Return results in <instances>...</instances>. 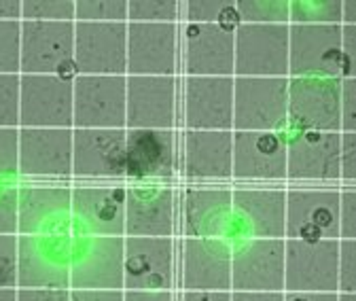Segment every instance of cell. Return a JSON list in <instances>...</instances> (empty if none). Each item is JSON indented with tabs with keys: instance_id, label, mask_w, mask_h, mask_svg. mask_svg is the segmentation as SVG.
Here are the masks:
<instances>
[{
	"instance_id": "cell-3",
	"label": "cell",
	"mask_w": 356,
	"mask_h": 301,
	"mask_svg": "<svg viewBox=\"0 0 356 301\" xmlns=\"http://www.w3.org/2000/svg\"><path fill=\"white\" fill-rule=\"evenodd\" d=\"M181 127V79L127 76L125 130H176Z\"/></svg>"
},
{
	"instance_id": "cell-24",
	"label": "cell",
	"mask_w": 356,
	"mask_h": 301,
	"mask_svg": "<svg viewBox=\"0 0 356 301\" xmlns=\"http://www.w3.org/2000/svg\"><path fill=\"white\" fill-rule=\"evenodd\" d=\"M125 179L172 183L178 177L181 134L176 130H125Z\"/></svg>"
},
{
	"instance_id": "cell-17",
	"label": "cell",
	"mask_w": 356,
	"mask_h": 301,
	"mask_svg": "<svg viewBox=\"0 0 356 301\" xmlns=\"http://www.w3.org/2000/svg\"><path fill=\"white\" fill-rule=\"evenodd\" d=\"M234 202L227 185H189L178 197V231L183 238H218L229 242Z\"/></svg>"
},
{
	"instance_id": "cell-27",
	"label": "cell",
	"mask_w": 356,
	"mask_h": 301,
	"mask_svg": "<svg viewBox=\"0 0 356 301\" xmlns=\"http://www.w3.org/2000/svg\"><path fill=\"white\" fill-rule=\"evenodd\" d=\"M72 231L70 185H19L17 195V236Z\"/></svg>"
},
{
	"instance_id": "cell-13",
	"label": "cell",
	"mask_w": 356,
	"mask_h": 301,
	"mask_svg": "<svg viewBox=\"0 0 356 301\" xmlns=\"http://www.w3.org/2000/svg\"><path fill=\"white\" fill-rule=\"evenodd\" d=\"M178 197L172 183L125 185V236L176 238Z\"/></svg>"
},
{
	"instance_id": "cell-9",
	"label": "cell",
	"mask_w": 356,
	"mask_h": 301,
	"mask_svg": "<svg viewBox=\"0 0 356 301\" xmlns=\"http://www.w3.org/2000/svg\"><path fill=\"white\" fill-rule=\"evenodd\" d=\"M127 76L72 79V130H125Z\"/></svg>"
},
{
	"instance_id": "cell-18",
	"label": "cell",
	"mask_w": 356,
	"mask_h": 301,
	"mask_svg": "<svg viewBox=\"0 0 356 301\" xmlns=\"http://www.w3.org/2000/svg\"><path fill=\"white\" fill-rule=\"evenodd\" d=\"M74 70L92 76H127V24L74 22Z\"/></svg>"
},
{
	"instance_id": "cell-49",
	"label": "cell",
	"mask_w": 356,
	"mask_h": 301,
	"mask_svg": "<svg viewBox=\"0 0 356 301\" xmlns=\"http://www.w3.org/2000/svg\"><path fill=\"white\" fill-rule=\"evenodd\" d=\"M181 301H232V291H181Z\"/></svg>"
},
{
	"instance_id": "cell-46",
	"label": "cell",
	"mask_w": 356,
	"mask_h": 301,
	"mask_svg": "<svg viewBox=\"0 0 356 301\" xmlns=\"http://www.w3.org/2000/svg\"><path fill=\"white\" fill-rule=\"evenodd\" d=\"M17 301H70L68 288H17Z\"/></svg>"
},
{
	"instance_id": "cell-45",
	"label": "cell",
	"mask_w": 356,
	"mask_h": 301,
	"mask_svg": "<svg viewBox=\"0 0 356 301\" xmlns=\"http://www.w3.org/2000/svg\"><path fill=\"white\" fill-rule=\"evenodd\" d=\"M356 79H341V132L356 130Z\"/></svg>"
},
{
	"instance_id": "cell-42",
	"label": "cell",
	"mask_w": 356,
	"mask_h": 301,
	"mask_svg": "<svg viewBox=\"0 0 356 301\" xmlns=\"http://www.w3.org/2000/svg\"><path fill=\"white\" fill-rule=\"evenodd\" d=\"M17 195L19 185L0 181V234L17 236Z\"/></svg>"
},
{
	"instance_id": "cell-34",
	"label": "cell",
	"mask_w": 356,
	"mask_h": 301,
	"mask_svg": "<svg viewBox=\"0 0 356 301\" xmlns=\"http://www.w3.org/2000/svg\"><path fill=\"white\" fill-rule=\"evenodd\" d=\"M240 24H289V0H236Z\"/></svg>"
},
{
	"instance_id": "cell-33",
	"label": "cell",
	"mask_w": 356,
	"mask_h": 301,
	"mask_svg": "<svg viewBox=\"0 0 356 301\" xmlns=\"http://www.w3.org/2000/svg\"><path fill=\"white\" fill-rule=\"evenodd\" d=\"M127 24H181L178 0H127Z\"/></svg>"
},
{
	"instance_id": "cell-26",
	"label": "cell",
	"mask_w": 356,
	"mask_h": 301,
	"mask_svg": "<svg viewBox=\"0 0 356 301\" xmlns=\"http://www.w3.org/2000/svg\"><path fill=\"white\" fill-rule=\"evenodd\" d=\"M125 130H72V179L123 181Z\"/></svg>"
},
{
	"instance_id": "cell-36",
	"label": "cell",
	"mask_w": 356,
	"mask_h": 301,
	"mask_svg": "<svg viewBox=\"0 0 356 301\" xmlns=\"http://www.w3.org/2000/svg\"><path fill=\"white\" fill-rule=\"evenodd\" d=\"M22 22H74V0H22Z\"/></svg>"
},
{
	"instance_id": "cell-8",
	"label": "cell",
	"mask_w": 356,
	"mask_h": 301,
	"mask_svg": "<svg viewBox=\"0 0 356 301\" xmlns=\"http://www.w3.org/2000/svg\"><path fill=\"white\" fill-rule=\"evenodd\" d=\"M181 127L234 132V76H183Z\"/></svg>"
},
{
	"instance_id": "cell-48",
	"label": "cell",
	"mask_w": 356,
	"mask_h": 301,
	"mask_svg": "<svg viewBox=\"0 0 356 301\" xmlns=\"http://www.w3.org/2000/svg\"><path fill=\"white\" fill-rule=\"evenodd\" d=\"M70 301H123V291H70Z\"/></svg>"
},
{
	"instance_id": "cell-1",
	"label": "cell",
	"mask_w": 356,
	"mask_h": 301,
	"mask_svg": "<svg viewBox=\"0 0 356 301\" xmlns=\"http://www.w3.org/2000/svg\"><path fill=\"white\" fill-rule=\"evenodd\" d=\"M74 231L17 236L15 288H68Z\"/></svg>"
},
{
	"instance_id": "cell-50",
	"label": "cell",
	"mask_w": 356,
	"mask_h": 301,
	"mask_svg": "<svg viewBox=\"0 0 356 301\" xmlns=\"http://www.w3.org/2000/svg\"><path fill=\"white\" fill-rule=\"evenodd\" d=\"M232 301H284L282 293H248V291H232Z\"/></svg>"
},
{
	"instance_id": "cell-43",
	"label": "cell",
	"mask_w": 356,
	"mask_h": 301,
	"mask_svg": "<svg viewBox=\"0 0 356 301\" xmlns=\"http://www.w3.org/2000/svg\"><path fill=\"white\" fill-rule=\"evenodd\" d=\"M339 240H356V191L339 187Z\"/></svg>"
},
{
	"instance_id": "cell-52",
	"label": "cell",
	"mask_w": 356,
	"mask_h": 301,
	"mask_svg": "<svg viewBox=\"0 0 356 301\" xmlns=\"http://www.w3.org/2000/svg\"><path fill=\"white\" fill-rule=\"evenodd\" d=\"M284 301H337V293H284Z\"/></svg>"
},
{
	"instance_id": "cell-4",
	"label": "cell",
	"mask_w": 356,
	"mask_h": 301,
	"mask_svg": "<svg viewBox=\"0 0 356 301\" xmlns=\"http://www.w3.org/2000/svg\"><path fill=\"white\" fill-rule=\"evenodd\" d=\"M176 238L123 236V291H176Z\"/></svg>"
},
{
	"instance_id": "cell-41",
	"label": "cell",
	"mask_w": 356,
	"mask_h": 301,
	"mask_svg": "<svg viewBox=\"0 0 356 301\" xmlns=\"http://www.w3.org/2000/svg\"><path fill=\"white\" fill-rule=\"evenodd\" d=\"M17 282V236L0 234V288H15Z\"/></svg>"
},
{
	"instance_id": "cell-28",
	"label": "cell",
	"mask_w": 356,
	"mask_h": 301,
	"mask_svg": "<svg viewBox=\"0 0 356 301\" xmlns=\"http://www.w3.org/2000/svg\"><path fill=\"white\" fill-rule=\"evenodd\" d=\"M178 177L185 181H232V132L183 130Z\"/></svg>"
},
{
	"instance_id": "cell-39",
	"label": "cell",
	"mask_w": 356,
	"mask_h": 301,
	"mask_svg": "<svg viewBox=\"0 0 356 301\" xmlns=\"http://www.w3.org/2000/svg\"><path fill=\"white\" fill-rule=\"evenodd\" d=\"M356 291V240H339L337 248V293Z\"/></svg>"
},
{
	"instance_id": "cell-16",
	"label": "cell",
	"mask_w": 356,
	"mask_h": 301,
	"mask_svg": "<svg viewBox=\"0 0 356 301\" xmlns=\"http://www.w3.org/2000/svg\"><path fill=\"white\" fill-rule=\"evenodd\" d=\"M70 217L79 236H125V185H70Z\"/></svg>"
},
{
	"instance_id": "cell-47",
	"label": "cell",
	"mask_w": 356,
	"mask_h": 301,
	"mask_svg": "<svg viewBox=\"0 0 356 301\" xmlns=\"http://www.w3.org/2000/svg\"><path fill=\"white\" fill-rule=\"evenodd\" d=\"M123 301H181L176 291H123Z\"/></svg>"
},
{
	"instance_id": "cell-25",
	"label": "cell",
	"mask_w": 356,
	"mask_h": 301,
	"mask_svg": "<svg viewBox=\"0 0 356 301\" xmlns=\"http://www.w3.org/2000/svg\"><path fill=\"white\" fill-rule=\"evenodd\" d=\"M183 76H234V32L216 24L181 26Z\"/></svg>"
},
{
	"instance_id": "cell-6",
	"label": "cell",
	"mask_w": 356,
	"mask_h": 301,
	"mask_svg": "<svg viewBox=\"0 0 356 301\" xmlns=\"http://www.w3.org/2000/svg\"><path fill=\"white\" fill-rule=\"evenodd\" d=\"M289 119V79L234 76V132H276Z\"/></svg>"
},
{
	"instance_id": "cell-38",
	"label": "cell",
	"mask_w": 356,
	"mask_h": 301,
	"mask_svg": "<svg viewBox=\"0 0 356 301\" xmlns=\"http://www.w3.org/2000/svg\"><path fill=\"white\" fill-rule=\"evenodd\" d=\"M0 127H19V74H0Z\"/></svg>"
},
{
	"instance_id": "cell-2",
	"label": "cell",
	"mask_w": 356,
	"mask_h": 301,
	"mask_svg": "<svg viewBox=\"0 0 356 301\" xmlns=\"http://www.w3.org/2000/svg\"><path fill=\"white\" fill-rule=\"evenodd\" d=\"M234 76L289 79V24H240L234 30Z\"/></svg>"
},
{
	"instance_id": "cell-19",
	"label": "cell",
	"mask_w": 356,
	"mask_h": 301,
	"mask_svg": "<svg viewBox=\"0 0 356 301\" xmlns=\"http://www.w3.org/2000/svg\"><path fill=\"white\" fill-rule=\"evenodd\" d=\"M339 240H284V293H337Z\"/></svg>"
},
{
	"instance_id": "cell-51",
	"label": "cell",
	"mask_w": 356,
	"mask_h": 301,
	"mask_svg": "<svg viewBox=\"0 0 356 301\" xmlns=\"http://www.w3.org/2000/svg\"><path fill=\"white\" fill-rule=\"evenodd\" d=\"M0 22H22V0H0Z\"/></svg>"
},
{
	"instance_id": "cell-14",
	"label": "cell",
	"mask_w": 356,
	"mask_h": 301,
	"mask_svg": "<svg viewBox=\"0 0 356 301\" xmlns=\"http://www.w3.org/2000/svg\"><path fill=\"white\" fill-rule=\"evenodd\" d=\"M232 181L257 187L286 183V140L278 132H232Z\"/></svg>"
},
{
	"instance_id": "cell-7",
	"label": "cell",
	"mask_w": 356,
	"mask_h": 301,
	"mask_svg": "<svg viewBox=\"0 0 356 301\" xmlns=\"http://www.w3.org/2000/svg\"><path fill=\"white\" fill-rule=\"evenodd\" d=\"M284 240H339V187H286Z\"/></svg>"
},
{
	"instance_id": "cell-54",
	"label": "cell",
	"mask_w": 356,
	"mask_h": 301,
	"mask_svg": "<svg viewBox=\"0 0 356 301\" xmlns=\"http://www.w3.org/2000/svg\"><path fill=\"white\" fill-rule=\"evenodd\" d=\"M0 301H17V288H0Z\"/></svg>"
},
{
	"instance_id": "cell-12",
	"label": "cell",
	"mask_w": 356,
	"mask_h": 301,
	"mask_svg": "<svg viewBox=\"0 0 356 301\" xmlns=\"http://www.w3.org/2000/svg\"><path fill=\"white\" fill-rule=\"evenodd\" d=\"M70 291H123V236L74 234Z\"/></svg>"
},
{
	"instance_id": "cell-30",
	"label": "cell",
	"mask_w": 356,
	"mask_h": 301,
	"mask_svg": "<svg viewBox=\"0 0 356 301\" xmlns=\"http://www.w3.org/2000/svg\"><path fill=\"white\" fill-rule=\"evenodd\" d=\"M234 217L242 227V240L272 238L284 240L286 189L284 187H242L232 189Z\"/></svg>"
},
{
	"instance_id": "cell-23",
	"label": "cell",
	"mask_w": 356,
	"mask_h": 301,
	"mask_svg": "<svg viewBox=\"0 0 356 301\" xmlns=\"http://www.w3.org/2000/svg\"><path fill=\"white\" fill-rule=\"evenodd\" d=\"M232 291L282 293L284 240L248 238L232 248Z\"/></svg>"
},
{
	"instance_id": "cell-11",
	"label": "cell",
	"mask_w": 356,
	"mask_h": 301,
	"mask_svg": "<svg viewBox=\"0 0 356 301\" xmlns=\"http://www.w3.org/2000/svg\"><path fill=\"white\" fill-rule=\"evenodd\" d=\"M341 132H301L286 143L289 187H341Z\"/></svg>"
},
{
	"instance_id": "cell-29",
	"label": "cell",
	"mask_w": 356,
	"mask_h": 301,
	"mask_svg": "<svg viewBox=\"0 0 356 301\" xmlns=\"http://www.w3.org/2000/svg\"><path fill=\"white\" fill-rule=\"evenodd\" d=\"M19 174L28 179H72V130H19Z\"/></svg>"
},
{
	"instance_id": "cell-32",
	"label": "cell",
	"mask_w": 356,
	"mask_h": 301,
	"mask_svg": "<svg viewBox=\"0 0 356 301\" xmlns=\"http://www.w3.org/2000/svg\"><path fill=\"white\" fill-rule=\"evenodd\" d=\"M289 26H341V0H289Z\"/></svg>"
},
{
	"instance_id": "cell-31",
	"label": "cell",
	"mask_w": 356,
	"mask_h": 301,
	"mask_svg": "<svg viewBox=\"0 0 356 301\" xmlns=\"http://www.w3.org/2000/svg\"><path fill=\"white\" fill-rule=\"evenodd\" d=\"M181 19L185 24H216L232 32L240 26L236 0H187L181 3Z\"/></svg>"
},
{
	"instance_id": "cell-35",
	"label": "cell",
	"mask_w": 356,
	"mask_h": 301,
	"mask_svg": "<svg viewBox=\"0 0 356 301\" xmlns=\"http://www.w3.org/2000/svg\"><path fill=\"white\" fill-rule=\"evenodd\" d=\"M74 22L127 24V0H74Z\"/></svg>"
},
{
	"instance_id": "cell-10",
	"label": "cell",
	"mask_w": 356,
	"mask_h": 301,
	"mask_svg": "<svg viewBox=\"0 0 356 301\" xmlns=\"http://www.w3.org/2000/svg\"><path fill=\"white\" fill-rule=\"evenodd\" d=\"M72 130V79L19 74V130Z\"/></svg>"
},
{
	"instance_id": "cell-20",
	"label": "cell",
	"mask_w": 356,
	"mask_h": 301,
	"mask_svg": "<svg viewBox=\"0 0 356 301\" xmlns=\"http://www.w3.org/2000/svg\"><path fill=\"white\" fill-rule=\"evenodd\" d=\"M289 119L301 132H341V79H289Z\"/></svg>"
},
{
	"instance_id": "cell-5",
	"label": "cell",
	"mask_w": 356,
	"mask_h": 301,
	"mask_svg": "<svg viewBox=\"0 0 356 301\" xmlns=\"http://www.w3.org/2000/svg\"><path fill=\"white\" fill-rule=\"evenodd\" d=\"M74 22H22L19 74L74 79Z\"/></svg>"
},
{
	"instance_id": "cell-37",
	"label": "cell",
	"mask_w": 356,
	"mask_h": 301,
	"mask_svg": "<svg viewBox=\"0 0 356 301\" xmlns=\"http://www.w3.org/2000/svg\"><path fill=\"white\" fill-rule=\"evenodd\" d=\"M22 22H0V74H19Z\"/></svg>"
},
{
	"instance_id": "cell-21",
	"label": "cell",
	"mask_w": 356,
	"mask_h": 301,
	"mask_svg": "<svg viewBox=\"0 0 356 301\" xmlns=\"http://www.w3.org/2000/svg\"><path fill=\"white\" fill-rule=\"evenodd\" d=\"M232 244L218 238H181L178 288L232 291Z\"/></svg>"
},
{
	"instance_id": "cell-44",
	"label": "cell",
	"mask_w": 356,
	"mask_h": 301,
	"mask_svg": "<svg viewBox=\"0 0 356 301\" xmlns=\"http://www.w3.org/2000/svg\"><path fill=\"white\" fill-rule=\"evenodd\" d=\"M339 177H341V185L354 187V179H356V134L354 132H341Z\"/></svg>"
},
{
	"instance_id": "cell-55",
	"label": "cell",
	"mask_w": 356,
	"mask_h": 301,
	"mask_svg": "<svg viewBox=\"0 0 356 301\" xmlns=\"http://www.w3.org/2000/svg\"><path fill=\"white\" fill-rule=\"evenodd\" d=\"M337 301H356L354 293H337Z\"/></svg>"
},
{
	"instance_id": "cell-22",
	"label": "cell",
	"mask_w": 356,
	"mask_h": 301,
	"mask_svg": "<svg viewBox=\"0 0 356 301\" xmlns=\"http://www.w3.org/2000/svg\"><path fill=\"white\" fill-rule=\"evenodd\" d=\"M343 76L341 26H289V79Z\"/></svg>"
},
{
	"instance_id": "cell-15",
	"label": "cell",
	"mask_w": 356,
	"mask_h": 301,
	"mask_svg": "<svg viewBox=\"0 0 356 301\" xmlns=\"http://www.w3.org/2000/svg\"><path fill=\"white\" fill-rule=\"evenodd\" d=\"M181 74V24H127V76Z\"/></svg>"
},
{
	"instance_id": "cell-53",
	"label": "cell",
	"mask_w": 356,
	"mask_h": 301,
	"mask_svg": "<svg viewBox=\"0 0 356 301\" xmlns=\"http://www.w3.org/2000/svg\"><path fill=\"white\" fill-rule=\"evenodd\" d=\"M356 3L354 0H341V26H356Z\"/></svg>"
},
{
	"instance_id": "cell-40",
	"label": "cell",
	"mask_w": 356,
	"mask_h": 301,
	"mask_svg": "<svg viewBox=\"0 0 356 301\" xmlns=\"http://www.w3.org/2000/svg\"><path fill=\"white\" fill-rule=\"evenodd\" d=\"M19 174V127H0V177Z\"/></svg>"
}]
</instances>
